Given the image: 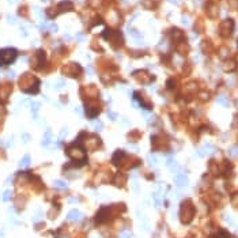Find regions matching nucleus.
<instances>
[{
	"mask_svg": "<svg viewBox=\"0 0 238 238\" xmlns=\"http://www.w3.org/2000/svg\"><path fill=\"white\" fill-rule=\"evenodd\" d=\"M17 49L14 48H7V49H2L0 50V65H7L11 64L15 59H17Z\"/></svg>",
	"mask_w": 238,
	"mask_h": 238,
	"instance_id": "obj_1",
	"label": "nucleus"
},
{
	"mask_svg": "<svg viewBox=\"0 0 238 238\" xmlns=\"http://www.w3.org/2000/svg\"><path fill=\"white\" fill-rule=\"evenodd\" d=\"M233 30H234V22L231 19L223 21L220 23V26H219V33H220L222 37H230Z\"/></svg>",
	"mask_w": 238,
	"mask_h": 238,
	"instance_id": "obj_2",
	"label": "nucleus"
},
{
	"mask_svg": "<svg viewBox=\"0 0 238 238\" xmlns=\"http://www.w3.org/2000/svg\"><path fill=\"white\" fill-rule=\"evenodd\" d=\"M72 8H74V4H72L71 2H68V0H64V2H61V3L59 4V10H60V12L71 11Z\"/></svg>",
	"mask_w": 238,
	"mask_h": 238,
	"instance_id": "obj_3",
	"label": "nucleus"
},
{
	"mask_svg": "<svg viewBox=\"0 0 238 238\" xmlns=\"http://www.w3.org/2000/svg\"><path fill=\"white\" fill-rule=\"evenodd\" d=\"M171 38H173L174 41H178L181 38H184V33L180 29H173V30H171Z\"/></svg>",
	"mask_w": 238,
	"mask_h": 238,
	"instance_id": "obj_4",
	"label": "nucleus"
},
{
	"mask_svg": "<svg viewBox=\"0 0 238 238\" xmlns=\"http://www.w3.org/2000/svg\"><path fill=\"white\" fill-rule=\"evenodd\" d=\"M124 157H125V154H124L123 151H117L116 154L113 155V162H114V165H120V163H121V161L124 159Z\"/></svg>",
	"mask_w": 238,
	"mask_h": 238,
	"instance_id": "obj_5",
	"label": "nucleus"
},
{
	"mask_svg": "<svg viewBox=\"0 0 238 238\" xmlns=\"http://www.w3.org/2000/svg\"><path fill=\"white\" fill-rule=\"evenodd\" d=\"M80 218H82V214L78 211V209H72V211L68 214V219H71V220H79Z\"/></svg>",
	"mask_w": 238,
	"mask_h": 238,
	"instance_id": "obj_6",
	"label": "nucleus"
},
{
	"mask_svg": "<svg viewBox=\"0 0 238 238\" xmlns=\"http://www.w3.org/2000/svg\"><path fill=\"white\" fill-rule=\"evenodd\" d=\"M29 163H30V155L26 154V155H25V157L21 159V162H19V167H22V169H23V167H27Z\"/></svg>",
	"mask_w": 238,
	"mask_h": 238,
	"instance_id": "obj_7",
	"label": "nucleus"
},
{
	"mask_svg": "<svg viewBox=\"0 0 238 238\" xmlns=\"http://www.w3.org/2000/svg\"><path fill=\"white\" fill-rule=\"evenodd\" d=\"M224 71H228V72H231V71H234L236 69V61H233V60H230V61H227V63H224Z\"/></svg>",
	"mask_w": 238,
	"mask_h": 238,
	"instance_id": "obj_8",
	"label": "nucleus"
},
{
	"mask_svg": "<svg viewBox=\"0 0 238 238\" xmlns=\"http://www.w3.org/2000/svg\"><path fill=\"white\" fill-rule=\"evenodd\" d=\"M50 140H52V133H50V131H46L45 136H44V139H42V146H44V147L49 146Z\"/></svg>",
	"mask_w": 238,
	"mask_h": 238,
	"instance_id": "obj_9",
	"label": "nucleus"
},
{
	"mask_svg": "<svg viewBox=\"0 0 238 238\" xmlns=\"http://www.w3.org/2000/svg\"><path fill=\"white\" fill-rule=\"evenodd\" d=\"M177 50L181 53V55H185V53H188L189 52V46L186 45L185 42H182V44H180L178 46H177Z\"/></svg>",
	"mask_w": 238,
	"mask_h": 238,
	"instance_id": "obj_10",
	"label": "nucleus"
},
{
	"mask_svg": "<svg viewBox=\"0 0 238 238\" xmlns=\"http://www.w3.org/2000/svg\"><path fill=\"white\" fill-rule=\"evenodd\" d=\"M131 36H132L133 38H139V40H142V38H143V36H142V34H140V33H139V31H138V30H132V33H131Z\"/></svg>",
	"mask_w": 238,
	"mask_h": 238,
	"instance_id": "obj_11",
	"label": "nucleus"
},
{
	"mask_svg": "<svg viewBox=\"0 0 238 238\" xmlns=\"http://www.w3.org/2000/svg\"><path fill=\"white\" fill-rule=\"evenodd\" d=\"M55 185L57 186V188H63V189H65V188H67L65 182H63V181H55Z\"/></svg>",
	"mask_w": 238,
	"mask_h": 238,
	"instance_id": "obj_12",
	"label": "nucleus"
},
{
	"mask_svg": "<svg viewBox=\"0 0 238 238\" xmlns=\"http://www.w3.org/2000/svg\"><path fill=\"white\" fill-rule=\"evenodd\" d=\"M10 199H11V192H10V190H6L4 195H3V200H4V201H8Z\"/></svg>",
	"mask_w": 238,
	"mask_h": 238,
	"instance_id": "obj_13",
	"label": "nucleus"
},
{
	"mask_svg": "<svg viewBox=\"0 0 238 238\" xmlns=\"http://www.w3.org/2000/svg\"><path fill=\"white\" fill-rule=\"evenodd\" d=\"M38 107H40V103L33 102V103H31V112H33L34 114H36V113H37V110H38Z\"/></svg>",
	"mask_w": 238,
	"mask_h": 238,
	"instance_id": "obj_14",
	"label": "nucleus"
},
{
	"mask_svg": "<svg viewBox=\"0 0 238 238\" xmlns=\"http://www.w3.org/2000/svg\"><path fill=\"white\" fill-rule=\"evenodd\" d=\"M208 10H209V11H217V7H215V6H209ZM208 15H209L211 18H214V17H217V12H214V15H212V12H209Z\"/></svg>",
	"mask_w": 238,
	"mask_h": 238,
	"instance_id": "obj_15",
	"label": "nucleus"
},
{
	"mask_svg": "<svg viewBox=\"0 0 238 238\" xmlns=\"http://www.w3.org/2000/svg\"><path fill=\"white\" fill-rule=\"evenodd\" d=\"M231 152L230 154L233 155V157H236V155H238V146H234V147H231Z\"/></svg>",
	"mask_w": 238,
	"mask_h": 238,
	"instance_id": "obj_16",
	"label": "nucleus"
},
{
	"mask_svg": "<svg viewBox=\"0 0 238 238\" xmlns=\"http://www.w3.org/2000/svg\"><path fill=\"white\" fill-rule=\"evenodd\" d=\"M177 182H182V184H185V182H186L185 176H178V177H177Z\"/></svg>",
	"mask_w": 238,
	"mask_h": 238,
	"instance_id": "obj_17",
	"label": "nucleus"
},
{
	"mask_svg": "<svg viewBox=\"0 0 238 238\" xmlns=\"http://www.w3.org/2000/svg\"><path fill=\"white\" fill-rule=\"evenodd\" d=\"M218 102H219V103H224V105H226V103H227L226 97H219V98H218Z\"/></svg>",
	"mask_w": 238,
	"mask_h": 238,
	"instance_id": "obj_18",
	"label": "nucleus"
},
{
	"mask_svg": "<svg viewBox=\"0 0 238 238\" xmlns=\"http://www.w3.org/2000/svg\"><path fill=\"white\" fill-rule=\"evenodd\" d=\"M49 30H52V31H57V26H56V25H49Z\"/></svg>",
	"mask_w": 238,
	"mask_h": 238,
	"instance_id": "obj_19",
	"label": "nucleus"
},
{
	"mask_svg": "<svg viewBox=\"0 0 238 238\" xmlns=\"http://www.w3.org/2000/svg\"><path fill=\"white\" fill-rule=\"evenodd\" d=\"M129 237H131V233H129V231L128 233H127V231H124L123 233V238H129Z\"/></svg>",
	"mask_w": 238,
	"mask_h": 238,
	"instance_id": "obj_20",
	"label": "nucleus"
},
{
	"mask_svg": "<svg viewBox=\"0 0 238 238\" xmlns=\"http://www.w3.org/2000/svg\"><path fill=\"white\" fill-rule=\"evenodd\" d=\"M8 21H10V23H15V21H17V19H15L14 17H11V15H8Z\"/></svg>",
	"mask_w": 238,
	"mask_h": 238,
	"instance_id": "obj_21",
	"label": "nucleus"
},
{
	"mask_svg": "<svg viewBox=\"0 0 238 238\" xmlns=\"http://www.w3.org/2000/svg\"><path fill=\"white\" fill-rule=\"evenodd\" d=\"M22 138H23L25 140H29V139H30V136H29L27 133H23V135H22Z\"/></svg>",
	"mask_w": 238,
	"mask_h": 238,
	"instance_id": "obj_22",
	"label": "nucleus"
},
{
	"mask_svg": "<svg viewBox=\"0 0 238 238\" xmlns=\"http://www.w3.org/2000/svg\"><path fill=\"white\" fill-rule=\"evenodd\" d=\"M8 76H10V78H14V76H15V72L10 71V72H8Z\"/></svg>",
	"mask_w": 238,
	"mask_h": 238,
	"instance_id": "obj_23",
	"label": "nucleus"
},
{
	"mask_svg": "<svg viewBox=\"0 0 238 238\" xmlns=\"http://www.w3.org/2000/svg\"><path fill=\"white\" fill-rule=\"evenodd\" d=\"M170 2H173V3H177V2H178V0H170Z\"/></svg>",
	"mask_w": 238,
	"mask_h": 238,
	"instance_id": "obj_24",
	"label": "nucleus"
}]
</instances>
